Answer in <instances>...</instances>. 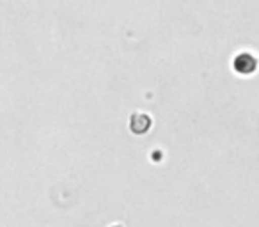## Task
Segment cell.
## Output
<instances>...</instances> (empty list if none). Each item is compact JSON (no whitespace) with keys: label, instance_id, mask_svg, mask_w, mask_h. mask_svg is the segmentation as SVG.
<instances>
[{"label":"cell","instance_id":"6da1fadb","mask_svg":"<svg viewBox=\"0 0 259 227\" xmlns=\"http://www.w3.org/2000/svg\"><path fill=\"white\" fill-rule=\"evenodd\" d=\"M234 68H236L240 73H250V71H254V68H255L254 57H252V55H248V54L240 55V57H238L236 61H234Z\"/></svg>","mask_w":259,"mask_h":227}]
</instances>
